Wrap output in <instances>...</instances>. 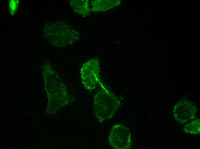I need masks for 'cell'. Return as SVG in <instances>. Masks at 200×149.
Instances as JSON below:
<instances>
[{
  "instance_id": "cell-1",
  "label": "cell",
  "mask_w": 200,
  "mask_h": 149,
  "mask_svg": "<svg viewBox=\"0 0 200 149\" xmlns=\"http://www.w3.org/2000/svg\"><path fill=\"white\" fill-rule=\"evenodd\" d=\"M43 76L50 111H55L69 102L67 88L56 72L47 62L43 66Z\"/></svg>"
},
{
  "instance_id": "cell-2",
  "label": "cell",
  "mask_w": 200,
  "mask_h": 149,
  "mask_svg": "<svg viewBox=\"0 0 200 149\" xmlns=\"http://www.w3.org/2000/svg\"><path fill=\"white\" fill-rule=\"evenodd\" d=\"M43 34L53 45L65 47L78 40L79 31L68 23L63 21L47 23L44 26Z\"/></svg>"
},
{
  "instance_id": "cell-3",
  "label": "cell",
  "mask_w": 200,
  "mask_h": 149,
  "mask_svg": "<svg viewBox=\"0 0 200 149\" xmlns=\"http://www.w3.org/2000/svg\"><path fill=\"white\" fill-rule=\"evenodd\" d=\"M100 89L94 97L93 111L99 122L111 118L120 105L117 97L108 90L100 81Z\"/></svg>"
},
{
  "instance_id": "cell-4",
  "label": "cell",
  "mask_w": 200,
  "mask_h": 149,
  "mask_svg": "<svg viewBox=\"0 0 200 149\" xmlns=\"http://www.w3.org/2000/svg\"><path fill=\"white\" fill-rule=\"evenodd\" d=\"M99 61L96 58L91 59L83 64L80 72L82 83L86 89L92 91L99 83Z\"/></svg>"
},
{
  "instance_id": "cell-5",
  "label": "cell",
  "mask_w": 200,
  "mask_h": 149,
  "mask_svg": "<svg viewBox=\"0 0 200 149\" xmlns=\"http://www.w3.org/2000/svg\"><path fill=\"white\" fill-rule=\"evenodd\" d=\"M109 144L116 149H129L132 145L129 129L124 125L118 124L113 126L108 137Z\"/></svg>"
},
{
  "instance_id": "cell-6",
  "label": "cell",
  "mask_w": 200,
  "mask_h": 149,
  "mask_svg": "<svg viewBox=\"0 0 200 149\" xmlns=\"http://www.w3.org/2000/svg\"><path fill=\"white\" fill-rule=\"evenodd\" d=\"M197 108L193 102L187 99L178 101L174 108L175 119L180 123H184L195 117Z\"/></svg>"
},
{
  "instance_id": "cell-7",
  "label": "cell",
  "mask_w": 200,
  "mask_h": 149,
  "mask_svg": "<svg viewBox=\"0 0 200 149\" xmlns=\"http://www.w3.org/2000/svg\"><path fill=\"white\" fill-rule=\"evenodd\" d=\"M120 0H94L90 2L91 6V11L99 12L107 11L119 5Z\"/></svg>"
},
{
  "instance_id": "cell-8",
  "label": "cell",
  "mask_w": 200,
  "mask_h": 149,
  "mask_svg": "<svg viewBox=\"0 0 200 149\" xmlns=\"http://www.w3.org/2000/svg\"><path fill=\"white\" fill-rule=\"evenodd\" d=\"M68 4L75 12L84 16L89 15L91 11L87 0H71Z\"/></svg>"
},
{
  "instance_id": "cell-9",
  "label": "cell",
  "mask_w": 200,
  "mask_h": 149,
  "mask_svg": "<svg viewBox=\"0 0 200 149\" xmlns=\"http://www.w3.org/2000/svg\"><path fill=\"white\" fill-rule=\"evenodd\" d=\"M183 131L191 134H198L200 132V120L197 119L187 123L184 126Z\"/></svg>"
},
{
  "instance_id": "cell-10",
  "label": "cell",
  "mask_w": 200,
  "mask_h": 149,
  "mask_svg": "<svg viewBox=\"0 0 200 149\" xmlns=\"http://www.w3.org/2000/svg\"><path fill=\"white\" fill-rule=\"evenodd\" d=\"M19 2V0H9L10 13L11 15H14L17 11Z\"/></svg>"
}]
</instances>
